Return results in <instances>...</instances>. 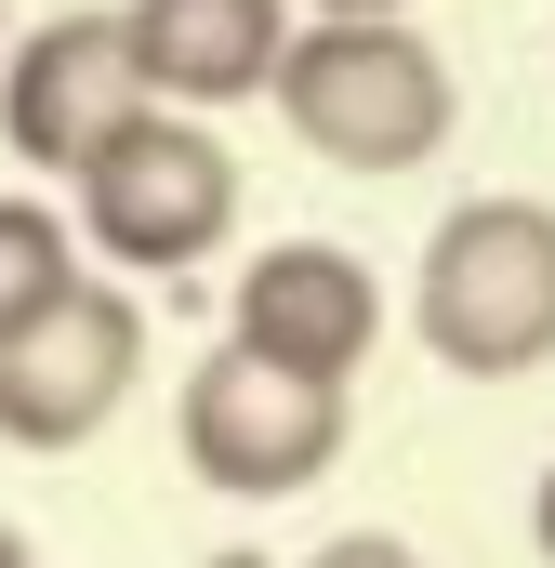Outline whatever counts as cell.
I'll list each match as a JSON object with an SVG mask.
<instances>
[{
    "instance_id": "obj_14",
    "label": "cell",
    "mask_w": 555,
    "mask_h": 568,
    "mask_svg": "<svg viewBox=\"0 0 555 568\" xmlns=\"http://www.w3.org/2000/svg\"><path fill=\"white\" fill-rule=\"evenodd\" d=\"M199 568H278V556H252V542H239V556H199Z\"/></svg>"
},
{
    "instance_id": "obj_5",
    "label": "cell",
    "mask_w": 555,
    "mask_h": 568,
    "mask_svg": "<svg viewBox=\"0 0 555 568\" xmlns=\"http://www.w3.org/2000/svg\"><path fill=\"white\" fill-rule=\"evenodd\" d=\"M145 371V304L120 278H80L67 304H40L13 344H0V449H80V436L120 424Z\"/></svg>"
},
{
    "instance_id": "obj_8",
    "label": "cell",
    "mask_w": 555,
    "mask_h": 568,
    "mask_svg": "<svg viewBox=\"0 0 555 568\" xmlns=\"http://www.w3.org/2000/svg\"><path fill=\"white\" fill-rule=\"evenodd\" d=\"M120 40H133V93H145V106L212 120V106L278 93L291 0H133V13H120Z\"/></svg>"
},
{
    "instance_id": "obj_9",
    "label": "cell",
    "mask_w": 555,
    "mask_h": 568,
    "mask_svg": "<svg viewBox=\"0 0 555 568\" xmlns=\"http://www.w3.org/2000/svg\"><path fill=\"white\" fill-rule=\"evenodd\" d=\"M80 278H93V265H80V225H67L53 199H0V344H13L40 304H67Z\"/></svg>"
},
{
    "instance_id": "obj_4",
    "label": "cell",
    "mask_w": 555,
    "mask_h": 568,
    "mask_svg": "<svg viewBox=\"0 0 555 568\" xmlns=\"http://www.w3.org/2000/svg\"><path fill=\"white\" fill-rule=\"evenodd\" d=\"M344 424H357L344 384L265 371V357H239V344H212V357L185 371V397H172L185 476L225 489V503H291V489H317V476L344 463Z\"/></svg>"
},
{
    "instance_id": "obj_10",
    "label": "cell",
    "mask_w": 555,
    "mask_h": 568,
    "mask_svg": "<svg viewBox=\"0 0 555 568\" xmlns=\"http://www.w3.org/2000/svg\"><path fill=\"white\" fill-rule=\"evenodd\" d=\"M304 568H423V556L397 542V529H331V542H317Z\"/></svg>"
},
{
    "instance_id": "obj_6",
    "label": "cell",
    "mask_w": 555,
    "mask_h": 568,
    "mask_svg": "<svg viewBox=\"0 0 555 568\" xmlns=\"http://www.w3.org/2000/svg\"><path fill=\"white\" fill-rule=\"evenodd\" d=\"M225 344L265 357V371H304V384H344L357 397V371L384 344V278L357 252H331V239H278L265 265H239Z\"/></svg>"
},
{
    "instance_id": "obj_15",
    "label": "cell",
    "mask_w": 555,
    "mask_h": 568,
    "mask_svg": "<svg viewBox=\"0 0 555 568\" xmlns=\"http://www.w3.org/2000/svg\"><path fill=\"white\" fill-rule=\"evenodd\" d=\"M0 53H13V27H0Z\"/></svg>"
},
{
    "instance_id": "obj_2",
    "label": "cell",
    "mask_w": 555,
    "mask_h": 568,
    "mask_svg": "<svg viewBox=\"0 0 555 568\" xmlns=\"http://www.w3.org/2000/svg\"><path fill=\"white\" fill-rule=\"evenodd\" d=\"M411 331L450 384H516L555 357V212L543 199H463L436 212L411 265Z\"/></svg>"
},
{
    "instance_id": "obj_7",
    "label": "cell",
    "mask_w": 555,
    "mask_h": 568,
    "mask_svg": "<svg viewBox=\"0 0 555 568\" xmlns=\"http://www.w3.org/2000/svg\"><path fill=\"white\" fill-rule=\"evenodd\" d=\"M133 40H120V13H53V27H27L13 53H0V145L27 159V172H67L80 185V159L133 120Z\"/></svg>"
},
{
    "instance_id": "obj_1",
    "label": "cell",
    "mask_w": 555,
    "mask_h": 568,
    "mask_svg": "<svg viewBox=\"0 0 555 568\" xmlns=\"http://www.w3.org/2000/svg\"><path fill=\"white\" fill-rule=\"evenodd\" d=\"M265 106L291 120V145L331 159V172H423L436 145L463 133V80H450V53L423 40L411 13H371V27L304 13Z\"/></svg>"
},
{
    "instance_id": "obj_13",
    "label": "cell",
    "mask_w": 555,
    "mask_h": 568,
    "mask_svg": "<svg viewBox=\"0 0 555 568\" xmlns=\"http://www.w3.org/2000/svg\"><path fill=\"white\" fill-rule=\"evenodd\" d=\"M0 568H40V556H27V529H13V516H0Z\"/></svg>"
},
{
    "instance_id": "obj_11",
    "label": "cell",
    "mask_w": 555,
    "mask_h": 568,
    "mask_svg": "<svg viewBox=\"0 0 555 568\" xmlns=\"http://www.w3.org/2000/svg\"><path fill=\"white\" fill-rule=\"evenodd\" d=\"M291 13H331V27H371V13H411V0H291Z\"/></svg>"
},
{
    "instance_id": "obj_3",
    "label": "cell",
    "mask_w": 555,
    "mask_h": 568,
    "mask_svg": "<svg viewBox=\"0 0 555 568\" xmlns=\"http://www.w3.org/2000/svg\"><path fill=\"white\" fill-rule=\"evenodd\" d=\"M80 252L93 265H212L239 225V159L185 106H133L120 133L80 159Z\"/></svg>"
},
{
    "instance_id": "obj_12",
    "label": "cell",
    "mask_w": 555,
    "mask_h": 568,
    "mask_svg": "<svg viewBox=\"0 0 555 568\" xmlns=\"http://www.w3.org/2000/svg\"><path fill=\"white\" fill-rule=\"evenodd\" d=\"M529 542L555 556V463H543V489H529Z\"/></svg>"
}]
</instances>
